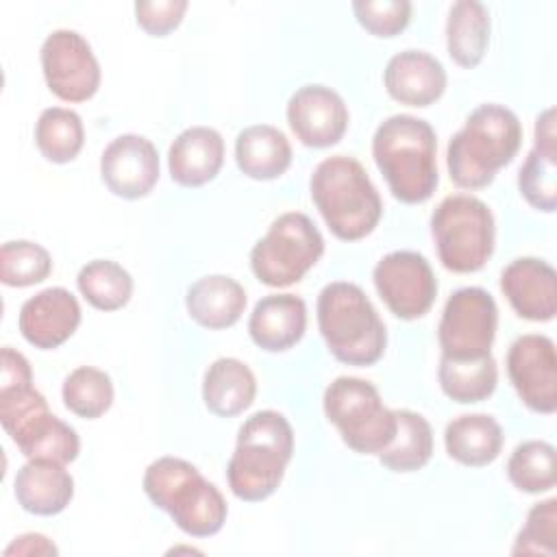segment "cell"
<instances>
[{
	"label": "cell",
	"instance_id": "obj_2",
	"mask_svg": "<svg viewBox=\"0 0 557 557\" xmlns=\"http://www.w3.org/2000/svg\"><path fill=\"white\" fill-rule=\"evenodd\" d=\"M520 144L522 124L518 115L503 104H481L448 141V176L461 189H483L500 168L513 161Z\"/></svg>",
	"mask_w": 557,
	"mask_h": 557
},
{
	"label": "cell",
	"instance_id": "obj_1",
	"mask_svg": "<svg viewBox=\"0 0 557 557\" xmlns=\"http://www.w3.org/2000/svg\"><path fill=\"white\" fill-rule=\"evenodd\" d=\"M372 157L392 196L405 205L426 202L437 183V137L416 115L396 113L383 120L372 137Z\"/></svg>",
	"mask_w": 557,
	"mask_h": 557
},
{
	"label": "cell",
	"instance_id": "obj_20",
	"mask_svg": "<svg viewBox=\"0 0 557 557\" xmlns=\"http://www.w3.org/2000/svg\"><path fill=\"white\" fill-rule=\"evenodd\" d=\"M305 329L307 305L294 294L263 296L248 318L250 339L268 352L289 350L302 339Z\"/></svg>",
	"mask_w": 557,
	"mask_h": 557
},
{
	"label": "cell",
	"instance_id": "obj_34",
	"mask_svg": "<svg viewBox=\"0 0 557 557\" xmlns=\"http://www.w3.org/2000/svg\"><path fill=\"white\" fill-rule=\"evenodd\" d=\"M52 272L50 252L28 239L4 242L0 248V278L9 287H30Z\"/></svg>",
	"mask_w": 557,
	"mask_h": 557
},
{
	"label": "cell",
	"instance_id": "obj_36",
	"mask_svg": "<svg viewBox=\"0 0 557 557\" xmlns=\"http://www.w3.org/2000/svg\"><path fill=\"white\" fill-rule=\"evenodd\" d=\"M513 555H548L557 553V500L546 498L533 505L527 513V522L516 535Z\"/></svg>",
	"mask_w": 557,
	"mask_h": 557
},
{
	"label": "cell",
	"instance_id": "obj_26",
	"mask_svg": "<svg viewBox=\"0 0 557 557\" xmlns=\"http://www.w3.org/2000/svg\"><path fill=\"white\" fill-rule=\"evenodd\" d=\"M490 44V11L483 2L459 0L450 7L446 20L448 57L459 67H476Z\"/></svg>",
	"mask_w": 557,
	"mask_h": 557
},
{
	"label": "cell",
	"instance_id": "obj_31",
	"mask_svg": "<svg viewBox=\"0 0 557 557\" xmlns=\"http://www.w3.org/2000/svg\"><path fill=\"white\" fill-rule=\"evenodd\" d=\"M37 150L52 163H70L85 144L83 120L65 107L44 109L35 124Z\"/></svg>",
	"mask_w": 557,
	"mask_h": 557
},
{
	"label": "cell",
	"instance_id": "obj_7",
	"mask_svg": "<svg viewBox=\"0 0 557 557\" xmlns=\"http://www.w3.org/2000/svg\"><path fill=\"white\" fill-rule=\"evenodd\" d=\"M431 235L442 265L457 274L483 270L494 252L496 224L490 207L470 194L446 196L431 215Z\"/></svg>",
	"mask_w": 557,
	"mask_h": 557
},
{
	"label": "cell",
	"instance_id": "obj_4",
	"mask_svg": "<svg viewBox=\"0 0 557 557\" xmlns=\"http://www.w3.org/2000/svg\"><path fill=\"white\" fill-rule=\"evenodd\" d=\"M309 191L329 231L342 242L368 237L383 215V200L366 168L346 154L320 161L311 172Z\"/></svg>",
	"mask_w": 557,
	"mask_h": 557
},
{
	"label": "cell",
	"instance_id": "obj_6",
	"mask_svg": "<svg viewBox=\"0 0 557 557\" xmlns=\"http://www.w3.org/2000/svg\"><path fill=\"white\" fill-rule=\"evenodd\" d=\"M318 329L329 352L346 366H372L387 346V331L366 292L348 281H335L320 289Z\"/></svg>",
	"mask_w": 557,
	"mask_h": 557
},
{
	"label": "cell",
	"instance_id": "obj_35",
	"mask_svg": "<svg viewBox=\"0 0 557 557\" xmlns=\"http://www.w3.org/2000/svg\"><path fill=\"white\" fill-rule=\"evenodd\" d=\"M557 152L533 150L527 154L520 172H518V187L524 200L544 213H553L557 207Z\"/></svg>",
	"mask_w": 557,
	"mask_h": 557
},
{
	"label": "cell",
	"instance_id": "obj_32",
	"mask_svg": "<svg viewBox=\"0 0 557 557\" xmlns=\"http://www.w3.org/2000/svg\"><path fill=\"white\" fill-rule=\"evenodd\" d=\"M63 405L78 418L96 420L113 405V381L104 370L78 366L72 370L61 387Z\"/></svg>",
	"mask_w": 557,
	"mask_h": 557
},
{
	"label": "cell",
	"instance_id": "obj_12",
	"mask_svg": "<svg viewBox=\"0 0 557 557\" xmlns=\"http://www.w3.org/2000/svg\"><path fill=\"white\" fill-rule=\"evenodd\" d=\"M41 72L48 89L65 102H85L100 87V63L89 41L67 28L52 30L41 44Z\"/></svg>",
	"mask_w": 557,
	"mask_h": 557
},
{
	"label": "cell",
	"instance_id": "obj_18",
	"mask_svg": "<svg viewBox=\"0 0 557 557\" xmlns=\"http://www.w3.org/2000/svg\"><path fill=\"white\" fill-rule=\"evenodd\" d=\"M387 94L407 107H429L446 89V70L424 50H403L394 54L383 72Z\"/></svg>",
	"mask_w": 557,
	"mask_h": 557
},
{
	"label": "cell",
	"instance_id": "obj_13",
	"mask_svg": "<svg viewBox=\"0 0 557 557\" xmlns=\"http://www.w3.org/2000/svg\"><path fill=\"white\" fill-rule=\"evenodd\" d=\"M507 374L520 400L535 413L557 409V352L555 342L540 333L513 339L507 350Z\"/></svg>",
	"mask_w": 557,
	"mask_h": 557
},
{
	"label": "cell",
	"instance_id": "obj_25",
	"mask_svg": "<svg viewBox=\"0 0 557 557\" xmlns=\"http://www.w3.org/2000/svg\"><path fill=\"white\" fill-rule=\"evenodd\" d=\"M255 396L257 379L244 361L220 357L207 368L202 379V400L211 413L220 418L239 416L252 405Z\"/></svg>",
	"mask_w": 557,
	"mask_h": 557
},
{
	"label": "cell",
	"instance_id": "obj_17",
	"mask_svg": "<svg viewBox=\"0 0 557 557\" xmlns=\"http://www.w3.org/2000/svg\"><path fill=\"white\" fill-rule=\"evenodd\" d=\"M500 289L511 309L531 322H548L557 313V272L535 257L511 261L500 274Z\"/></svg>",
	"mask_w": 557,
	"mask_h": 557
},
{
	"label": "cell",
	"instance_id": "obj_40",
	"mask_svg": "<svg viewBox=\"0 0 557 557\" xmlns=\"http://www.w3.org/2000/svg\"><path fill=\"white\" fill-rule=\"evenodd\" d=\"M57 546L41 533H24V535H17L7 548H4V555L11 557V555H57Z\"/></svg>",
	"mask_w": 557,
	"mask_h": 557
},
{
	"label": "cell",
	"instance_id": "obj_24",
	"mask_svg": "<svg viewBox=\"0 0 557 557\" xmlns=\"http://www.w3.org/2000/svg\"><path fill=\"white\" fill-rule=\"evenodd\" d=\"M503 429L487 413H463L444 429V446L450 459L468 468H483L503 450Z\"/></svg>",
	"mask_w": 557,
	"mask_h": 557
},
{
	"label": "cell",
	"instance_id": "obj_14",
	"mask_svg": "<svg viewBox=\"0 0 557 557\" xmlns=\"http://www.w3.org/2000/svg\"><path fill=\"white\" fill-rule=\"evenodd\" d=\"M100 178L124 200L148 196L159 181V152L154 144L135 133L115 137L100 157Z\"/></svg>",
	"mask_w": 557,
	"mask_h": 557
},
{
	"label": "cell",
	"instance_id": "obj_29",
	"mask_svg": "<svg viewBox=\"0 0 557 557\" xmlns=\"http://www.w3.org/2000/svg\"><path fill=\"white\" fill-rule=\"evenodd\" d=\"M13 444L26 459H44L54 463H70L81 453V440L74 426L46 411L13 437Z\"/></svg>",
	"mask_w": 557,
	"mask_h": 557
},
{
	"label": "cell",
	"instance_id": "obj_23",
	"mask_svg": "<svg viewBox=\"0 0 557 557\" xmlns=\"http://www.w3.org/2000/svg\"><path fill=\"white\" fill-rule=\"evenodd\" d=\"M235 161L248 178L274 181L292 165V146L281 128L252 124L235 139Z\"/></svg>",
	"mask_w": 557,
	"mask_h": 557
},
{
	"label": "cell",
	"instance_id": "obj_19",
	"mask_svg": "<svg viewBox=\"0 0 557 557\" xmlns=\"http://www.w3.org/2000/svg\"><path fill=\"white\" fill-rule=\"evenodd\" d=\"M224 163V139L211 126H189L168 150V170L181 187H202L218 176Z\"/></svg>",
	"mask_w": 557,
	"mask_h": 557
},
{
	"label": "cell",
	"instance_id": "obj_28",
	"mask_svg": "<svg viewBox=\"0 0 557 557\" xmlns=\"http://www.w3.org/2000/svg\"><path fill=\"white\" fill-rule=\"evenodd\" d=\"M437 381L442 392L461 405L487 400L498 383V366L492 355L479 359L440 357Z\"/></svg>",
	"mask_w": 557,
	"mask_h": 557
},
{
	"label": "cell",
	"instance_id": "obj_3",
	"mask_svg": "<svg viewBox=\"0 0 557 557\" xmlns=\"http://www.w3.org/2000/svg\"><path fill=\"white\" fill-rule=\"evenodd\" d=\"M294 455V429L274 409L252 413L237 433L235 450L226 466L231 492L246 503L270 498L285 476Z\"/></svg>",
	"mask_w": 557,
	"mask_h": 557
},
{
	"label": "cell",
	"instance_id": "obj_21",
	"mask_svg": "<svg viewBox=\"0 0 557 557\" xmlns=\"http://www.w3.org/2000/svg\"><path fill=\"white\" fill-rule=\"evenodd\" d=\"M20 507L35 516H57L74 498V479L63 463L28 459L13 483Z\"/></svg>",
	"mask_w": 557,
	"mask_h": 557
},
{
	"label": "cell",
	"instance_id": "obj_37",
	"mask_svg": "<svg viewBox=\"0 0 557 557\" xmlns=\"http://www.w3.org/2000/svg\"><path fill=\"white\" fill-rule=\"evenodd\" d=\"M357 22L374 37H396L409 26L411 2L407 0H357L352 2Z\"/></svg>",
	"mask_w": 557,
	"mask_h": 557
},
{
	"label": "cell",
	"instance_id": "obj_16",
	"mask_svg": "<svg viewBox=\"0 0 557 557\" xmlns=\"http://www.w3.org/2000/svg\"><path fill=\"white\" fill-rule=\"evenodd\" d=\"M81 324V305L65 287H46L30 296L17 315L22 337L39 348L52 350L65 344Z\"/></svg>",
	"mask_w": 557,
	"mask_h": 557
},
{
	"label": "cell",
	"instance_id": "obj_11",
	"mask_svg": "<svg viewBox=\"0 0 557 557\" xmlns=\"http://www.w3.org/2000/svg\"><path fill=\"white\" fill-rule=\"evenodd\" d=\"M372 281L385 307L400 320L422 318L437 296L435 272L416 250L387 252L374 265Z\"/></svg>",
	"mask_w": 557,
	"mask_h": 557
},
{
	"label": "cell",
	"instance_id": "obj_8",
	"mask_svg": "<svg viewBox=\"0 0 557 557\" xmlns=\"http://www.w3.org/2000/svg\"><path fill=\"white\" fill-rule=\"evenodd\" d=\"M324 416L342 442L359 455H379L396 433V413L385 407L376 385L359 376H337L324 389Z\"/></svg>",
	"mask_w": 557,
	"mask_h": 557
},
{
	"label": "cell",
	"instance_id": "obj_33",
	"mask_svg": "<svg viewBox=\"0 0 557 557\" xmlns=\"http://www.w3.org/2000/svg\"><path fill=\"white\" fill-rule=\"evenodd\" d=\"M511 485L527 494L555 487V446L544 440H527L513 448L507 461Z\"/></svg>",
	"mask_w": 557,
	"mask_h": 557
},
{
	"label": "cell",
	"instance_id": "obj_22",
	"mask_svg": "<svg viewBox=\"0 0 557 557\" xmlns=\"http://www.w3.org/2000/svg\"><path fill=\"white\" fill-rule=\"evenodd\" d=\"M185 307L196 324L209 331H222L242 318L246 289L226 274H209L187 287Z\"/></svg>",
	"mask_w": 557,
	"mask_h": 557
},
{
	"label": "cell",
	"instance_id": "obj_39",
	"mask_svg": "<svg viewBox=\"0 0 557 557\" xmlns=\"http://www.w3.org/2000/svg\"><path fill=\"white\" fill-rule=\"evenodd\" d=\"M33 383V370L28 359L13 350L11 346H4L0 350V385H22Z\"/></svg>",
	"mask_w": 557,
	"mask_h": 557
},
{
	"label": "cell",
	"instance_id": "obj_10",
	"mask_svg": "<svg viewBox=\"0 0 557 557\" xmlns=\"http://www.w3.org/2000/svg\"><path fill=\"white\" fill-rule=\"evenodd\" d=\"M498 329V307L483 287H461L453 292L444 305L437 342L442 357L479 359L492 355Z\"/></svg>",
	"mask_w": 557,
	"mask_h": 557
},
{
	"label": "cell",
	"instance_id": "obj_9",
	"mask_svg": "<svg viewBox=\"0 0 557 557\" xmlns=\"http://www.w3.org/2000/svg\"><path fill=\"white\" fill-rule=\"evenodd\" d=\"M324 237L300 211L281 213L250 250V270L268 287H289L320 261Z\"/></svg>",
	"mask_w": 557,
	"mask_h": 557
},
{
	"label": "cell",
	"instance_id": "obj_15",
	"mask_svg": "<svg viewBox=\"0 0 557 557\" xmlns=\"http://www.w3.org/2000/svg\"><path fill=\"white\" fill-rule=\"evenodd\" d=\"M287 124L296 139L309 148L335 146L348 128L344 98L326 85L296 89L285 109Z\"/></svg>",
	"mask_w": 557,
	"mask_h": 557
},
{
	"label": "cell",
	"instance_id": "obj_27",
	"mask_svg": "<svg viewBox=\"0 0 557 557\" xmlns=\"http://www.w3.org/2000/svg\"><path fill=\"white\" fill-rule=\"evenodd\" d=\"M394 440L379 453L381 466L392 472L422 470L433 455V429L422 413L411 409H394Z\"/></svg>",
	"mask_w": 557,
	"mask_h": 557
},
{
	"label": "cell",
	"instance_id": "obj_30",
	"mask_svg": "<svg viewBox=\"0 0 557 557\" xmlns=\"http://www.w3.org/2000/svg\"><path fill=\"white\" fill-rule=\"evenodd\" d=\"M76 287L94 309L117 311L133 296V276L117 261L94 259L78 270Z\"/></svg>",
	"mask_w": 557,
	"mask_h": 557
},
{
	"label": "cell",
	"instance_id": "obj_38",
	"mask_svg": "<svg viewBox=\"0 0 557 557\" xmlns=\"http://www.w3.org/2000/svg\"><path fill=\"white\" fill-rule=\"evenodd\" d=\"M187 0H141L135 4V20L152 37H165L183 22Z\"/></svg>",
	"mask_w": 557,
	"mask_h": 557
},
{
	"label": "cell",
	"instance_id": "obj_41",
	"mask_svg": "<svg viewBox=\"0 0 557 557\" xmlns=\"http://www.w3.org/2000/svg\"><path fill=\"white\" fill-rule=\"evenodd\" d=\"M535 148L557 152L555 148V109H546L535 120Z\"/></svg>",
	"mask_w": 557,
	"mask_h": 557
},
{
	"label": "cell",
	"instance_id": "obj_5",
	"mask_svg": "<svg viewBox=\"0 0 557 557\" xmlns=\"http://www.w3.org/2000/svg\"><path fill=\"white\" fill-rule=\"evenodd\" d=\"M141 487L148 500L191 537H211L226 522L228 507L222 492L181 457L154 459L144 472Z\"/></svg>",
	"mask_w": 557,
	"mask_h": 557
}]
</instances>
